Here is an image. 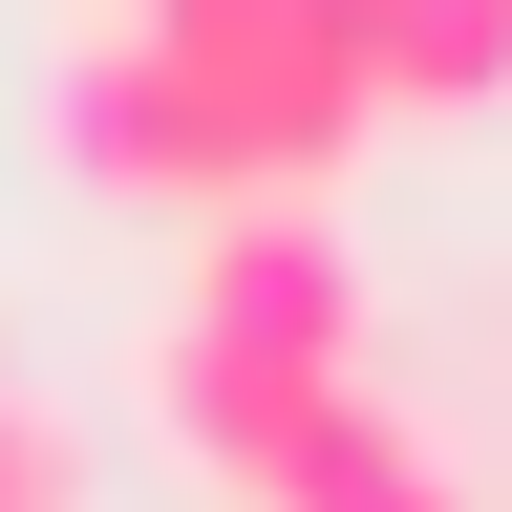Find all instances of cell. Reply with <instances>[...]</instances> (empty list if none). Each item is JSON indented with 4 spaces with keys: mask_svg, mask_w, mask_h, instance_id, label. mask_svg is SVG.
<instances>
[{
    "mask_svg": "<svg viewBox=\"0 0 512 512\" xmlns=\"http://www.w3.org/2000/svg\"><path fill=\"white\" fill-rule=\"evenodd\" d=\"M384 0H107L64 43V150L171 214H278L363 150Z\"/></svg>",
    "mask_w": 512,
    "mask_h": 512,
    "instance_id": "6da1fadb",
    "label": "cell"
},
{
    "mask_svg": "<svg viewBox=\"0 0 512 512\" xmlns=\"http://www.w3.org/2000/svg\"><path fill=\"white\" fill-rule=\"evenodd\" d=\"M363 384V256L320 235V192H278V214H214L192 235V278H171V320H150V406H171V448L214 491H278V448L320 427Z\"/></svg>",
    "mask_w": 512,
    "mask_h": 512,
    "instance_id": "7a4b0ae2",
    "label": "cell"
},
{
    "mask_svg": "<svg viewBox=\"0 0 512 512\" xmlns=\"http://www.w3.org/2000/svg\"><path fill=\"white\" fill-rule=\"evenodd\" d=\"M256 512H470V470H448V448L384 406V384H342V406L278 448V491H256Z\"/></svg>",
    "mask_w": 512,
    "mask_h": 512,
    "instance_id": "3957f363",
    "label": "cell"
},
{
    "mask_svg": "<svg viewBox=\"0 0 512 512\" xmlns=\"http://www.w3.org/2000/svg\"><path fill=\"white\" fill-rule=\"evenodd\" d=\"M512 86V0H384V107H470Z\"/></svg>",
    "mask_w": 512,
    "mask_h": 512,
    "instance_id": "277c9868",
    "label": "cell"
},
{
    "mask_svg": "<svg viewBox=\"0 0 512 512\" xmlns=\"http://www.w3.org/2000/svg\"><path fill=\"white\" fill-rule=\"evenodd\" d=\"M0 512H86V448H64V406L22 363H0Z\"/></svg>",
    "mask_w": 512,
    "mask_h": 512,
    "instance_id": "5b68a950",
    "label": "cell"
}]
</instances>
